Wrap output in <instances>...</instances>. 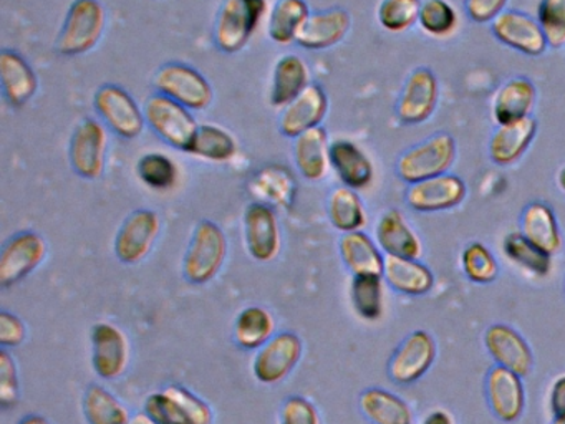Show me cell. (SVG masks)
Instances as JSON below:
<instances>
[{
  "instance_id": "43",
  "label": "cell",
  "mask_w": 565,
  "mask_h": 424,
  "mask_svg": "<svg viewBox=\"0 0 565 424\" xmlns=\"http://www.w3.org/2000/svg\"><path fill=\"white\" fill-rule=\"evenodd\" d=\"M418 23L429 36L446 39L458 29L459 19L448 0H423Z\"/></svg>"
},
{
  "instance_id": "50",
  "label": "cell",
  "mask_w": 565,
  "mask_h": 424,
  "mask_svg": "<svg viewBox=\"0 0 565 424\" xmlns=\"http://www.w3.org/2000/svg\"><path fill=\"white\" fill-rule=\"evenodd\" d=\"M508 0H466L465 9L469 19L476 23L492 22L504 12Z\"/></svg>"
},
{
  "instance_id": "4",
  "label": "cell",
  "mask_w": 565,
  "mask_h": 424,
  "mask_svg": "<svg viewBox=\"0 0 565 424\" xmlns=\"http://www.w3.org/2000/svg\"><path fill=\"white\" fill-rule=\"evenodd\" d=\"M227 257V237L213 221L198 222L183 261V275L194 285L216 278Z\"/></svg>"
},
{
  "instance_id": "2",
  "label": "cell",
  "mask_w": 565,
  "mask_h": 424,
  "mask_svg": "<svg viewBox=\"0 0 565 424\" xmlns=\"http://www.w3.org/2000/svg\"><path fill=\"white\" fill-rule=\"evenodd\" d=\"M458 146L449 132L438 131L399 155L396 174L406 184L446 174L455 165Z\"/></svg>"
},
{
  "instance_id": "51",
  "label": "cell",
  "mask_w": 565,
  "mask_h": 424,
  "mask_svg": "<svg viewBox=\"0 0 565 424\" xmlns=\"http://www.w3.org/2000/svg\"><path fill=\"white\" fill-rule=\"evenodd\" d=\"M548 406H551V413L554 416L565 413V374L555 378L554 383H552L551 393H548Z\"/></svg>"
},
{
  "instance_id": "36",
  "label": "cell",
  "mask_w": 565,
  "mask_h": 424,
  "mask_svg": "<svg viewBox=\"0 0 565 424\" xmlns=\"http://www.w3.org/2000/svg\"><path fill=\"white\" fill-rule=\"evenodd\" d=\"M276 335V320L264 307L244 308L234 324V340L244 350H259Z\"/></svg>"
},
{
  "instance_id": "25",
  "label": "cell",
  "mask_w": 565,
  "mask_h": 424,
  "mask_svg": "<svg viewBox=\"0 0 565 424\" xmlns=\"http://www.w3.org/2000/svg\"><path fill=\"white\" fill-rule=\"evenodd\" d=\"M247 191L260 204L273 209H289L297 194V179L282 165H267L256 171L247 184Z\"/></svg>"
},
{
  "instance_id": "29",
  "label": "cell",
  "mask_w": 565,
  "mask_h": 424,
  "mask_svg": "<svg viewBox=\"0 0 565 424\" xmlns=\"http://www.w3.org/2000/svg\"><path fill=\"white\" fill-rule=\"evenodd\" d=\"M340 257L353 277L380 275L383 277L385 257L376 241L362 231L347 232L340 237Z\"/></svg>"
},
{
  "instance_id": "32",
  "label": "cell",
  "mask_w": 565,
  "mask_h": 424,
  "mask_svg": "<svg viewBox=\"0 0 565 424\" xmlns=\"http://www.w3.org/2000/svg\"><path fill=\"white\" fill-rule=\"evenodd\" d=\"M521 232L529 241L551 255L558 254L564 244L557 215L552 205L544 201H534L525 205L521 215Z\"/></svg>"
},
{
  "instance_id": "31",
  "label": "cell",
  "mask_w": 565,
  "mask_h": 424,
  "mask_svg": "<svg viewBox=\"0 0 565 424\" xmlns=\"http://www.w3.org/2000/svg\"><path fill=\"white\" fill-rule=\"evenodd\" d=\"M294 161L307 181H320L330 168V142L323 126L309 129L294 141Z\"/></svg>"
},
{
  "instance_id": "7",
  "label": "cell",
  "mask_w": 565,
  "mask_h": 424,
  "mask_svg": "<svg viewBox=\"0 0 565 424\" xmlns=\"http://www.w3.org/2000/svg\"><path fill=\"white\" fill-rule=\"evenodd\" d=\"M145 413L157 424H213L210 404L181 384L150 394Z\"/></svg>"
},
{
  "instance_id": "44",
  "label": "cell",
  "mask_w": 565,
  "mask_h": 424,
  "mask_svg": "<svg viewBox=\"0 0 565 424\" xmlns=\"http://www.w3.org/2000/svg\"><path fill=\"white\" fill-rule=\"evenodd\" d=\"M461 268L472 284H491L499 275V264L494 254L481 242L466 245L461 254Z\"/></svg>"
},
{
  "instance_id": "1",
  "label": "cell",
  "mask_w": 565,
  "mask_h": 424,
  "mask_svg": "<svg viewBox=\"0 0 565 424\" xmlns=\"http://www.w3.org/2000/svg\"><path fill=\"white\" fill-rule=\"evenodd\" d=\"M107 29V10L100 0H74L58 32L55 50L62 56L92 52Z\"/></svg>"
},
{
  "instance_id": "6",
  "label": "cell",
  "mask_w": 565,
  "mask_h": 424,
  "mask_svg": "<svg viewBox=\"0 0 565 424\" xmlns=\"http://www.w3.org/2000/svg\"><path fill=\"white\" fill-rule=\"evenodd\" d=\"M145 118L151 131L167 145L188 152L200 125L191 109L168 96L154 93L143 105Z\"/></svg>"
},
{
  "instance_id": "15",
  "label": "cell",
  "mask_w": 565,
  "mask_h": 424,
  "mask_svg": "<svg viewBox=\"0 0 565 424\" xmlns=\"http://www.w3.org/2000/svg\"><path fill=\"white\" fill-rule=\"evenodd\" d=\"M436 360V341L428 331L415 330L396 348L388 361V377L398 384L422 380Z\"/></svg>"
},
{
  "instance_id": "38",
  "label": "cell",
  "mask_w": 565,
  "mask_h": 424,
  "mask_svg": "<svg viewBox=\"0 0 565 424\" xmlns=\"http://www.w3.org/2000/svg\"><path fill=\"white\" fill-rule=\"evenodd\" d=\"M502 252L508 261L534 277H547L552 272V255L529 241L522 232L505 235Z\"/></svg>"
},
{
  "instance_id": "17",
  "label": "cell",
  "mask_w": 565,
  "mask_h": 424,
  "mask_svg": "<svg viewBox=\"0 0 565 424\" xmlns=\"http://www.w3.org/2000/svg\"><path fill=\"white\" fill-rule=\"evenodd\" d=\"M468 194L466 182L459 176L446 174L409 184L405 192L406 204L422 214L445 212L458 208Z\"/></svg>"
},
{
  "instance_id": "18",
  "label": "cell",
  "mask_w": 565,
  "mask_h": 424,
  "mask_svg": "<svg viewBox=\"0 0 565 424\" xmlns=\"http://www.w3.org/2000/svg\"><path fill=\"white\" fill-rule=\"evenodd\" d=\"M486 400L502 423H515L525 410V388L521 374L494 364L486 374Z\"/></svg>"
},
{
  "instance_id": "37",
  "label": "cell",
  "mask_w": 565,
  "mask_h": 424,
  "mask_svg": "<svg viewBox=\"0 0 565 424\" xmlns=\"http://www.w3.org/2000/svg\"><path fill=\"white\" fill-rule=\"evenodd\" d=\"M327 212L333 227L343 234L362 231L363 225L366 224V211L362 198L355 189L347 186H339L330 192Z\"/></svg>"
},
{
  "instance_id": "14",
  "label": "cell",
  "mask_w": 565,
  "mask_h": 424,
  "mask_svg": "<svg viewBox=\"0 0 565 424\" xmlns=\"http://www.w3.org/2000/svg\"><path fill=\"white\" fill-rule=\"evenodd\" d=\"M491 32L502 45L527 56L544 55L547 39L537 19L521 10H504L491 22Z\"/></svg>"
},
{
  "instance_id": "11",
  "label": "cell",
  "mask_w": 565,
  "mask_h": 424,
  "mask_svg": "<svg viewBox=\"0 0 565 424\" xmlns=\"http://www.w3.org/2000/svg\"><path fill=\"white\" fill-rule=\"evenodd\" d=\"M161 232V219L153 209H137L118 229L115 255L124 264H138L148 257Z\"/></svg>"
},
{
  "instance_id": "55",
  "label": "cell",
  "mask_w": 565,
  "mask_h": 424,
  "mask_svg": "<svg viewBox=\"0 0 565 424\" xmlns=\"http://www.w3.org/2000/svg\"><path fill=\"white\" fill-rule=\"evenodd\" d=\"M557 184L561 188V191L565 194V166H562L557 172Z\"/></svg>"
},
{
  "instance_id": "23",
  "label": "cell",
  "mask_w": 565,
  "mask_h": 424,
  "mask_svg": "<svg viewBox=\"0 0 565 424\" xmlns=\"http://www.w3.org/2000/svg\"><path fill=\"white\" fill-rule=\"evenodd\" d=\"M537 102V88L527 76H512L495 89L491 115L495 125H509L527 118Z\"/></svg>"
},
{
  "instance_id": "8",
  "label": "cell",
  "mask_w": 565,
  "mask_h": 424,
  "mask_svg": "<svg viewBox=\"0 0 565 424\" xmlns=\"http://www.w3.org/2000/svg\"><path fill=\"white\" fill-rule=\"evenodd\" d=\"M94 106L102 123L120 138L135 139L145 131L147 118L143 108L124 86L114 83L102 85L95 93Z\"/></svg>"
},
{
  "instance_id": "21",
  "label": "cell",
  "mask_w": 565,
  "mask_h": 424,
  "mask_svg": "<svg viewBox=\"0 0 565 424\" xmlns=\"http://www.w3.org/2000/svg\"><path fill=\"white\" fill-rule=\"evenodd\" d=\"M484 347L499 367L527 377L534 368V353L527 340L515 328L494 324L484 331Z\"/></svg>"
},
{
  "instance_id": "52",
  "label": "cell",
  "mask_w": 565,
  "mask_h": 424,
  "mask_svg": "<svg viewBox=\"0 0 565 424\" xmlns=\"http://www.w3.org/2000/svg\"><path fill=\"white\" fill-rule=\"evenodd\" d=\"M422 424H455L451 414L445 410H435L423 420Z\"/></svg>"
},
{
  "instance_id": "19",
  "label": "cell",
  "mask_w": 565,
  "mask_h": 424,
  "mask_svg": "<svg viewBox=\"0 0 565 424\" xmlns=\"http://www.w3.org/2000/svg\"><path fill=\"white\" fill-rule=\"evenodd\" d=\"M244 237L254 261L273 262L279 255L280 227L276 211L260 202H250L244 211Z\"/></svg>"
},
{
  "instance_id": "5",
  "label": "cell",
  "mask_w": 565,
  "mask_h": 424,
  "mask_svg": "<svg viewBox=\"0 0 565 424\" xmlns=\"http://www.w3.org/2000/svg\"><path fill=\"white\" fill-rule=\"evenodd\" d=\"M157 93L186 106L191 112H204L214 99L210 80L188 63L170 62L161 65L153 76Z\"/></svg>"
},
{
  "instance_id": "34",
  "label": "cell",
  "mask_w": 565,
  "mask_h": 424,
  "mask_svg": "<svg viewBox=\"0 0 565 424\" xmlns=\"http://www.w3.org/2000/svg\"><path fill=\"white\" fill-rule=\"evenodd\" d=\"M360 410L372 424H413V411L398 394L369 388L360 394Z\"/></svg>"
},
{
  "instance_id": "39",
  "label": "cell",
  "mask_w": 565,
  "mask_h": 424,
  "mask_svg": "<svg viewBox=\"0 0 565 424\" xmlns=\"http://www.w3.org/2000/svg\"><path fill=\"white\" fill-rule=\"evenodd\" d=\"M84 414L88 424H130L127 406L100 384H90L85 391Z\"/></svg>"
},
{
  "instance_id": "54",
  "label": "cell",
  "mask_w": 565,
  "mask_h": 424,
  "mask_svg": "<svg viewBox=\"0 0 565 424\" xmlns=\"http://www.w3.org/2000/svg\"><path fill=\"white\" fill-rule=\"evenodd\" d=\"M130 424H157L147 413H138L131 416Z\"/></svg>"
},
{
  "instance_id": "40",
  "label": "cell",
  "mask_w": 565,
  "mask_h": 424,
  "mask_svg": "<svg viewBox=\"0 0 565 424\" xmlns=\"http://www.w3.org/2000/svg\"><path fill=\"white\" fill-rule=\"evenodd\" d=\"M237 152V142L230 131L216 125H200L188 155L211 162H226Z\"/></svg>"
},
{
  "instance_id": "33",
  "label": "cell",
  "mask_w": 565,
  "mask_h": 424,
  "mask_svg": "<svg viewBox=\"0 0 565 424\" xmlns=\"http://www.w3.org/2000/svg\"><path fill=\"white\" fill-rule=\"evenodd\" d=\"M310 85V72L300 56L286 55L274 66L269 103L274 108H286Z\"/></svg>"
},
{
  "instance_id": "3",
  "label": "cell",
  "mask_w": 565,
  "mask_h": 424,
  "mask_svg": "<svg viewBox=\"0 0 565 424\" xmlns=\"http://www.w3.org/2000/svg\"><path fill=\"white\" fill-rule=\"evenodd\" d=\"M267 13V0H224L213 26L214 45L226 55L239 53Z\"/></svg>"
},
{
  "instance_id": "53",
  "label": "cell",
  "mask_w": 565,
  "mask_h": 424,
  "mask_svg": "<svg viewBox=\"0 0 565 424\" xmlns=\"http://www.w3.org/2000/svg\"><path fill=\"white\" fill-rule=\"evenodd\" d=\"M19 424H51V421L41 414H29V416L22 417Z\"/></svg>"
},
{
  "instance_id": "12",
  "label": "cell",
  "mask_w": 565,
  "mask_h": 424,
  "mask_svg": "<svg viewBox=\"0 0 565 424\" xmlns=\"http://www.w3.org/2000/svg\"><path fill=\"white\" fill-rule=\"evenodd\" d=\"M303 353V343L294 331L276 333L254 357L253 371L263 384H277L286 380Z\"/></svg>"
},
{
  "instance_id": "10",
  "label": "cell",
  "mask_w": 565,
  "mask_h": 424,
  "mask_svg": "<svg viewBox=\"0 0 565 424\" xmlns=\"http://www.w3.org/2000/svg\"><path fill=\"white\" fill-rule=\"evenodd\" d=\"M47 257V242L34 231L12 235L0 252V285L8 288L19 284L41 267Z\"/></svg>"
},
{
  "instance_id": "16",
  "label": "cell",
  "mask_w": 565,
  "mask_h": 424,
  "mask_svg": "<svg viewBox=\"0 0 565 424\" xmlns=\"http://www.w3.org/2000/svg\"><path fill=\"white\" fill-rule=\"evenodd\" d=\"M131 347L117 325L100 321L92 328V364L104 380H117L130 364Z\"/></svg>"
},
{
  "instance_id": "49",
  "label": "cell",
  "mask_w": 565,
  "mask_h": 424,
  "mask_svg": "<svg viewBox=\"0 0 565 424\" xmlns=\"http://www.w3.org/2000/svg\"><path fill=\"white\" fill-rule=\"evenodd\" d=\"M28 338V327L18 315L0 311V344L4 348L21 347Z\"/></svg>"
},
{
  "instance_id": "47",
  "label": "cell",
  "mask_w": 565,
  "mask_h": 424,
  "mask_svg": "<svg viewBox=\"0 0 565 424\" xmlns=\"http://www.w3.org/2000/svg\"><path fill=\"white\" fill-rule=\"evenodd\" d=\"M21 398V383H19L18 364L8 350L0 351V404L12 407Z\"/></svg>"
},
{
  "instance_id": "9",
  "label": "cell",
  "mask_w": 565,
  "mask_h": 424,
  "mask_svg": "<svg viewBox=\"0 0 565 424\" xmlns=\"http://www.w3.org/2000/svg\"><path fill=\"white\" fill-rule=\"evenodd\" d=\"M108 132L104 123L85 118L78 123L68 146L72 169L81 178L95 181L102 178L107 166Z\"/></svg>"
},
{
  "instance_id": "45",
  "label": "cell",
  "mask_w": 565,
  "mask_h": 424,
  "mask_svg": "<svg viewBox=\"0 0 565 424\" xmlns=\"http://www.w3.org/2000/svg\"><path fill=\"white\" fill-rule=\"evenodd\" d=\"M422 3L423 0H382L376 19L386 32H406L418 22Z\"/></svg>"
},
{
  "instance_id": "30",
  "label": "cell",
  "mask_w": 565,
  "mask_h": 424,
  "mask_svg": "<svg viewBox=\"0 0 565 424\" xmlns=\"http://www.w3.org/2000/svg\"><path fill=\"white\" fill-rule=\"evenodd\" d=\"M383 278L393 290L409 297H422L435 287V275L418 258L386 255Z\"/></svg>"
},
{
  "instance_id": "42",
  "label": "cell",
  "mask_w": 565,
  "mask_h": 424,
  "mask_svg": "<svg viewBox=\"0 0 565 424\" xmlns=\"http://www.w3.org/2000/svg\"><path fill=\"white\" fill-rule=\"evenodd\" d=\"M137 174L147 188L168 191L178 181V166L163 152H148L137 165Z\"/></svg>"
},
{
  "instance_id": "35",
  "label": "cell",
  "mask_w": 565,
  "mask_h": 424,
  "mask_svg": "<svg viewBox=\"0 0 565 424\" xmlns=\"http://www.w3.org/2000/svg\"><path fill=\"white\" fill-rule=\"evenodd\" d=\"M306 0H277L267 20V33L276 45H290L297 42L300 30L310 17Z\"/></svg>"
},
{
  "instance_id": "41",
  "label": "cell",
  "mask_w": 565,
  "mask_h": 424,
  "mask_svg": "<svg viewBox=\"0 0 565 424\" xmlns=\"http://www.w3.org/2000/svg\"><path fill=\"white\" fill-rule=\"evenodd\" d=\"M350 298L353 310L362 320L376 321L385 310V284L380 275H360L352 278Z\"/></svg>"
},
{
  "instance_id": "24",
  "label": "cell",
  "mask_w": 565,
  "mask_h": 424,
  "mask_svg": "<svg viewBox=\"0 0 565 424\" xmlns=\"http://www.w3.org/2000/svg\"><path fill=\"white\" fill-rule=\"evenodd\" d=\"M0 85L6 102L22 108L39 92V76L21 53L6 49L0 53Z\"/></svg>"
},
{
  "instance_id": "22",
  "label": "cell",
  "mask_w": 565,
  "mask_h": 424,
  "mask_svg": "<svg viewBox=\"0 0 565 424\" xmlns=\"http://www.w3.org/2000/svg\"><path fill=\"white\" fill-rule=\"evenodd\" d=\"M352 29V17L345 9L319 10L310 13L297 36V45L306 50H327L339 45Z\"/></svg>"
},
{
  "instance_id": "48",
  "label": "cell",
  "mask_w": 565,
  "mask_h": 424,
  "mask_svg": "<svg viewBox=\"0 0 565 424\" xmlns=\"http://www.w3.org/2000/svg\"><path fill=\"white\" fill-rule=\"evenodd\" d=\"M280 424H320V416L307 398L290 396L280 407Z\"/></svg>"
},
{
  "instance_id": "26",
  "label": "cell",
  "mask_w": 565,
  "mask_h": 424,
  "mask_svg": "<svg viewBox=\"0 0 565 424\" xmlns=\"http://www.w3.org/2000/svg\"><path fill=\"white\" fill-rule=\"evenodd\" d=\"M330 166L342 184L355 191L369 188L375 178L372 159L349 139L330 142Z\"/></svg>"
},
{
  "instance_id": "20",
  "label": "cell",
  "mask_w": 565,
  "mask_h": 424,
  "mask_svg": "<svg viewBox=\"0 0 565 424\" xmlns=\"http://www.w3.org/2000/svg\"><path fill=\"white\" fill-rule=\"evenodd\" d=\"M329 113V96L319 83H310L294 102L282 108L279 129L286 138L296 139L309 129L322 126Z\"/></svg>"
},
{
  "instance_id": "46",
  "label": "cell",
  "mask_w": 565,
  "mask_h": 424,
  "mask_svg": "<svg viewBox=\"0 0 565 424\" xmlns=\"http://www.w3.org/2000/svg\"><path fill=\"white\" fill-rule=\"evenodd\" d=\"M537 22L544 30L548 46L561 49L565 45V0H541Z\"/></svg>"
},
{
  "instance_id": "57",
  "label": "cell",
  "mask_w": 565,
  "mask_h": 424,
  "mask_svg": "<svg viewBox=\"0 0 565 424\" xmlns=\"http://www.w3.org/2000/svg\"><path fill=\"white\" fill-rule=\"evenodd\" d=\"M564 294H565V288H564Z\"/></svg>"
},
{
  "instance_id": "27",
  "label": "cell",
  "mask_w": 565,
  "mask_h": 424,
  "mask_svg": "<svg viewBox=\"0 0 565 424\" xmlns=\"http://www.w3.org/2000/svg\"><path fill=\"white\" fill-rule=\"evenodd\" d=\"M535 135H537V119L534 116H527L509 125H498L489 141V156L492 162L498 166L514 165L531 148Z\"/></svg>"
},
{
  "instance_id": "28",
  "label": "cell",
  "mask_w": 565,
  "mask_h": 424,
  "mask_svg": "<svg viewBox=\"0 0 565 424\" xmlns=\"http://www.w3.org/2000/svg\"><path fill=\"white\" fill-rule=\"evenodd\" d=\"M375 241L385 255L408 258L422 255V241L398 209L383 212L375 227Z\"/></svg>"
},
{
  "instance_id": "56",
  "label": "cell",
  "mask_w": 565,
  "mask_h": 424,
  "mask_svg": "<svg viewBox=\"0 0 565 424\" xmlns=\"http://www.w3.org/2000/svg\"><path fill=\"white\" fill-rule=\"evenodd\" d=\"M551 424H565V413L557 414V416H554V420H552Z\"/></svg>"
},
{
  "instance_id": "13",
  "label": "cell",
  "mask_w": 565,
  "mask_h": 424,
  "mask_svg": "<svg viewBox=\"0 0 565 424\" xmlns=\"http://www.w3.org/2000/svg\"><path fill=\"white\" fill-rule=\"evenodd\" d=\"M439 99V82L428 66H418L405 80L398 102L396 116L405 125H422L431 118Z\"/></svg>"
}]
</instances>
